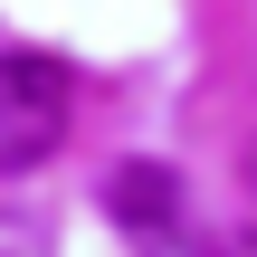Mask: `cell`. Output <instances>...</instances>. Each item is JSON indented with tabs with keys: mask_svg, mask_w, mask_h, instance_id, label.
<instances>
[{
	"mask_svg": "<svg viewBox=\"0 0 257 257\" xmlns=\"http://www.w3.org/2000/svg\"><path fill=\"white\" fill-rule=\"evenodd\" d=\"M67 105H76L67 67L38 57V48H10V57H0V172L48 162V153L67 143Z\"/></svg>",
	"mask_w": 257,
	"mask_h": 257,
	"instance_id": "6da1fadb",
	"label": "cell"
},
{
	"mask_svg": "<svg viewBox=\"0 0 257 257\" xmlns=\"http://www.w3.org/2000/svg\"><path fill=\"white\" fill-rule=\"evenodd\" d=\"M105 210H114V229L143 257H181L191 248V200H181L172 162H114L105 172Z\"/></svg>",
	"mask_w": 257,
	"mask_h": 257,
	"instance_id": "7a4b0ae2",
	"label": "cell"
},
{
	"mask_svg": "<svg viewBox=\"0 0 257 257\" xmlns=\"http://www.w3.org/2000/svg\"><path fill=\"white\" fill-rule=\"evenodd\" d=\"M248 191H257V143H248Z\"/></svg>",
	"mask_w": 257,
	"mask_h": 257,
	"instance_id": "3957f363",
	"label": "cell"
}]
</instances>
